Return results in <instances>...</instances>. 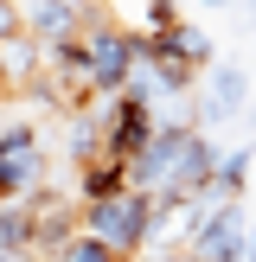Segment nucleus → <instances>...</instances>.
Here are the masks:
<instances>
[{
	"mask_svg": "<svg viewBox=\"0 0 256 262\" xmlns=\"http://www.w3.org/2000/svg\"><path fill=\"white\" fill-rule=\"evenodd\" d=\"M250 166H256V141H237V147L218 160V179L199 192V205H230V199H243V186H250Z\"/></svg>",
	"mask_w": 256,
	"mask_h": 262,
	"instance_id": "7",
	"label": "nucleus"
},
{
	"mask_svg": "<svg viewBox=\"0 0 256 262\" xmlns=\"http://www.w3.org/2000/svg\"><path fill=\"white\" fill-rule=\"evenodd\" d=\"M243 237H250V217H243V205H211L205 211V224L192 230L186 256L192 262H243Z\"/></svg>",
	"mask_w": 256,
	"mask_h": 262,
	"instance_id": "3",
	"label": "nucleus"
},
{
	"mask_svg": "<svg viewBox=\"0 0 256 262\" xmlns=\"http://www.w3.org/2000/svg\"><path fill=\"white\" fill-rule=\"evenodd\" d=\"M0 262H45V256H32V250H0Z\"/></svg>",
	"mask_w": 256,
	"mask_h": 262,
	"instance_id": "12",
	"label": "nucleus"
},
{
	"mask_svg": "<svg viewBox=\"0 0 256 262\" xmlns=\"http://www.w3.org/2000/svg\"><path fill=\"white\" fill-rule=\"evenodd\" d=\"M250 77H256V71H250Z\"/></svg>",
	"mask_w": 256,
	"mask_h": 262,
	"instance_id": "17",
	"label": "nucleus"
},
{
	"mask_svg": "<svg viewBox=\"0 0 256 262\" xmlns=\"http://www.w3.org/2000/svg\"><path fill=\"white\" fill-rule=\"evenodd\" d=\"M51 262H122V256H115V250H109L102 237H90V230H77V237L64 243V250L51 256Z\"/></svg>",
	"mask_w": 256,
	"mask_h": 262,
	"instance_id": "11",
	"label": "nucleus"
},
{
	"mask_svg": "<svg viewBox=\"0 0 256 262\" xmlns=\"http://www.w3.org/2000/svg\"><path fill=\"white\" fill-rule=\"evenodd\" d=\"M115 192H128V160H115V154H96V160L77 166V199L96 205V199H115Z\"/></svg>",
	"mask_w": 256,
	"mask_h": 262,
	"instance_id": "9",
	"label": "nucleus"
},
{
	"mask_svg": "<svg viewBox=\"0 0 256 262\" xmlns=\"http://www.w3.org/2000/svg\"><path fill=\"white\" fill-rule=\"evenodd\" d=\"M160 135V122H154L147 102H128V96H109V128H102V154H115V160H135L147 141Z\"/></svg>",
	"mask_w": 256,
	"mask_h": 262,
	"instance_id": "4",
	"label": "nucleus"
},
{
	"mask_svg": "<svg viewBox=\"0 0 256 262\" xmlns=\"http://www.w3.org/2000/svg\"><path fill=\"white\" fill-rule=\"evenodd\" d=\"M96 13H83L77 0H19V32H32L38 45H58V38H77Z\"/></svg>",
	"mask_w": 256,
	"mask_h": 262,
	"instance_id": "5",
	"label": "nucleus"
},
{
	"mask_svg": "<svg viewBox=\"0 0 256 262\" xmlns=\"http://www.w3.org/2000/svg\"><path fill=\"white\" fill-rule=\"evenodd\" d=\"M83 45H90V90H96L102 102H109V96H122L128 71H135L141 58H147V38L122 32V26H115L109 13H96V19L83 26Z\"/></svg>",
	"mask_w": 256,
	"mask_h": 262,
	"instance_id": "2",
	"label": "nucleus"
},
{
	"mask_svg": "<svg viewBox=\"0 0 256 262\" xmlns=\"http://www.w3.org/2000/svg\"><path fill=\"white\" fill-rule=\"evenodd\" d=\"M96 7H102V0H96Z\"/></svg>",
	"mask_w": 256,
	"mask_h": 262,
	"instance_id": "16",
	"label": "nucleus"
},
{
	"mask_svg": "<svg viewBox=\"0 0 256 262\" xmlns=\"http://www.w3.org/2000/svg\"><path fill=\"white\" fill-rule=\"evenodd\" d=\"M192 7H205V13H230L237 0H192Z\"/></svg>",
	"mask_w": 256,
	"mask_h": 262,
	"instance_id": "13",
	"label": "nucleus"
},
{
	"mask_svg": "<svg viewBox=\"0 0 256 262\" xmlns=\"http://www.w3.org/2000/svg\"><path fill=\"white\" fill-rule=\"evenodd\" d=\"M141 262H192V256H141Z\"/></svg>",
	"mask_w": 256,
	"mask_h": 262,
	"instance_id": "15",
	"label": "nucleus"
},
{
	"mask_svg": "<svg viewBox=\"0 0 256 262\" xmlns=\"http://www.w3.org/2000/svg\"><path fill=\"white\" fill-rule=\"evenodd\" d=\"M0 250H32L38 256V199H7L0 205Z\"/></svg>",
	"mask_w": 256,
	"mask_h": 262,
	"instance_id": "10",
	"label": "nucleus"
},
{
	"mask_svg": "<svg viewBox=\"0 0 256 262\" xmlns=\"http://www.w3.org/2000/svg\"><path fill=\"white\" fill-rule=\"evenodd\" d=\"M243 262H256V224H250V237H243Z\"/></svg>",
	"mask_w": 256,
	"mask_h": 262,
	"instance_id": "14",
	"label": "nucleus"
},
{
	"mask_svg": "<svg viewBox=\"0 0 256 262\" xmlns=\"http://www.w3.org/2000/svg\"><path fill=\"white\" fill-rule=\"evenodd\" d=\"M102 13H109L122 32H135V38H160L166 26L179 19L173 0H102Z\"/></svg>",
	"mask_w": 256,
	"mask_h": 262,
	"instance_id": "6",
	"label": "nucleus"
},
{
	"mask_svg": "<svg viewBox=\"0 0 256 262\" xmlns=\"http://www.w3.org/2000/svg\"><path fill=\"white\" fill-rule=\"evenodd\" d=\"M147 224H154V199L147 192H115V199H96L83 205V230L90 237H102L122 262H141V250H147Z\"/></svg>",
	"mask_w": 256,
	"mask_h": 262,
	"instance_id": "1",
	"label": "nucleus"
},
{
	"mask_svg": "<svg viewBox=\"0 0 256 262\" xmlns=\"http://www.w3.org/2000/svg\"><path fill=\"white\" fill-rule=\"evenodd\" d=\"M160 45H166V51H179V58H186L192 71H211V64L224 58V51H218V38L205 32L199 19H173V26L160 32Z\"/></svg>",
	"mask_w": 256,
	"mask_h": 262,
	"instance_id": "8",
	"label": "nucleus"
}]
</instances>
